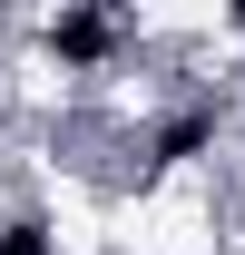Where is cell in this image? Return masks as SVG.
<instances>
[{
	"label": "cell",
	"mask_w": 245,
	"mask_h": 255,
	"mask_svg": "<svg viewBox=\"0 0 245 255\" xmlns=\"http://www.w3.org/2000/svg\"><path fill=\"white\" fill-rule=\"evenodd\" d=\"M206 137H216V108H186V118L157 128V157H186V147H206Z\"/></svg>",
	"instance_id": "2"
},
{
	"label": "cell",
	"mask_w": 245,
	"mask_h": 255,
	"mask_svg": "<svg viewBox=\"0 0 245 255\" xmlns=\"http://www.w3.org/2000/svg\"><path fill=\"white\" fill-rule=\"evenodd\" d=\"M0 255H59V246H49L39 216H20V226H0Z\"/></svg>",
	"instance_id": "3"
},
{
	"label": "cell",
	"mask_w": 245,
	"mask_h": 255,
	"mask_svg": "<svg viewBox=\"0 0 245 255\" xmlns=\"http://www.w3.org/2000/svg\"><path fill=\"white\" fill-rule=\"evenodd\" d=\"M108 20H98V10H69V20H49V49H59V59H108Z\"/></svg>",
	"instance_id": "1"
}]
</instances>
